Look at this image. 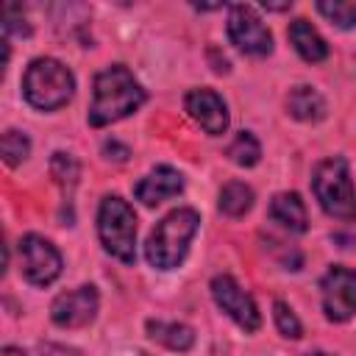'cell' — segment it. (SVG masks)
Returning <instances> with one entry per match:
<instances>
[{
  "label": "cell",
  "mask_w": 356,
  "mask_h": 356,
  "mask_svg": "<svg viewBox=\"0 0 356 356\" xmlns=\"http://www.w3.org/2000/svg\"><path fill=\"white\" fill-rule=\"evenodd\" d=\"M145 103V89L134 78V72L122 64L106 67L95 78V97L89 106V125L103 128L128 114H134Z\"/></svg>",
  "instance_id": "obj_1"
},
{
  "label": "cell",
  "mask_w": 356,
  "mask_h": 356,
  "mask_svg": "<svg viewBox=\"0 0 356 356\" xmlns=\"http://www.w3.org/2000/svg\"><path fill=\"white\" fill-rule=\"evenodd\" d=\"M200 214L195 209H175L170 211L153 231L145 245V256L156 270H172L184 261L192 236L197 234Z\"/></svg>",
  "instance_id": "obj_2"
},
{
  "label": "cell",
  "mask_w": 356,
  "mask_h": 356,
  "mask_svg": "<svg viewBox=\"0 0 356 356\" xmlns=\"http://www.w3.org/2000/svg\"><path fill=\"white\" fill-rule=\"evenodd\" d=\"M72 92L75 78L56 58H33L22 75V95L39 111H56L67 106Z\"/></svg>",
  "instance_id": "obj_3"
},
{
  "label": "cell",
  "mask_w": 356,
  "mask_h": 356,
  "mask_svg": "<svg viewBox=\"0 0 356 356\" xmlns=\"http://www.w3.org/2000/svg\"><path fill=\"white\" fill-rule=\"evenodd\" d=\"M312 186L325 214L337 220H356V189L350 181L348 161L342 156H331L320 161L314 170Z\"/></svg>",
  "instance_id": "obj_4"
},
{
  "label": "cell",
  "mask_w": 356,
  "mask_h": 356,
  "mask_svg": "<svg viewBox=\"0 0 356 356\" xmlns=\"http://www.w3.org/2000/svg\"><path fill=\"white\" fill-rule=\"evenodd\" d=\"M97 234L103 248L125 264L136 259V214L120 195H106L97 209Z\"/></svg>",
  "instance_id": "obj_5"
},
{
  "label": "cell",
  "mask_w": 356,
  "mask_h": 356,
  "mask_svg": "<svg viewBox=\"0 0 356 356\" xmlns=\"http://www.w3.org/2000/svg\"><path fill=\"white\" fill-rule=\"evenodd\" d=\"M19 270L31 284L47 286L61 275V253L44 236L28 234L19 239Z\"/></svg>",
  "instance_id": "obj_6"
},
{
  "label": "cell",
  "mask_w": 356,
  "mask_h": 356,
  "mask_svg": "<svg viewBox=\"0 0 356 356\" xmlns=\"http://www.w3.org/2000/svg\"><path fill=\"white\" fill-rule=\"evenodd\" d=\"M320 289H323V312L331 323H345L356 314V273L353 270L334 264L323 275Z\"/></svg>",
  "instance_id": "obj_7"
},
{
  "label": "cell",
  "mask_w": 356,
  "mask_h": 356,
  "mask_svg": "<svg viewBox=\"0 0 356 356\" xmlns=\"http://www.w3.org/2000/svg\"><path fill=\"white\" fill-rule=\"evenodd\" d=\"M228 36L248 56H267L273 50V36H270L267 25L245 3H236L228 11Z\"/></svg>",
  "instance_id": "obj_8"
},
{
  "label": "cell",
  "mask_w": 356,
  "mask_h": 356,
  "mask_svg": "<svg viewBox=\"0 0 356 356\" xmlns=\"http://www.w3.org/2000/svg\"><path fill=\"white\" fill-rule=\"evenodd\" d=\"M211 298L239 328H245V331L259 328V309H256L253 298L231 275H214L211 278Z\"/></svg>",
  "instance_id": "obj_9"
},
{
  "label": "cell",
  "mask_w": 356,
  "mask_h": 356,
  "mask_svg": "<svg viewBox=\"0 0 356 356\" xmlns=\"http://www.w3.org/2000/svg\"><path fill=\"white\" fill-rule=\"evenodd\" d=\"M97 306H100L97 289L86 284V286L61 292V295L53 300V306H50V317H53V323L61 325V328H81V325H86V323L95 320Z\"/></svg>",
  "instance_id": "obj_10"
},
{
  "label": "cell",
  "mask_w": 356,
  "mask_h": 356,
  "mask_svg": "<svg viewBox=\"0 0 356 356\" xmlns=\"http://www.w3.org/2000/svg\"><path fill=\"white\" fill-rule=\"evenodd\" d=\"M186 114L209 134V136H220L228 128V108L222 103V97L214 89H192L184 100Z\"/></svg>",
  "instance_id": "obj_11"
},
{
  "label": "cell",
  "mask_w": 356,
  "mask_h": 356,
  "mask_svg": "<svg viewBox=\"0 0 356 356\" xmlns=\"http://www.w3.org/2000/svg\"><path fill=\"white\" fill-rule=\"evenodd\" d=\"M181 189H184L181 172L164 164V167L150 170V172L134 186V195H136V200H142L145 206H156V203H161V200H167V197H175Z\"/></svg>",
  "instance_id": "obj_12"
},
{
  "label": "cell",
  "mask_w": 356,
  "mask_h": 356,
  "mask_svg": "<svg viewBox=\"0 0 356 356\" xmlns=\"http://www.w3.org/2000/svg\"><path fill=\"white\" fill-rule=\"evenodd\" d=\"M286 33H289V42H292V47L298 50L300 58L317 64V61H323V58L328 56L325 39L317 33V28H314L309 19H303V17H300V19H292Z\"/></svg>",
  "instance_id": "obj_13"
},
{
  "label": "cell",
  "mask_w": 356,
  "mask_h": 356,
  "mask_svg": "<svg viewBox=\"0 0 356 356\" xmlns=\"http://www.w3.org/2000/svg\"><path fill=\"white\" fill-rule=\"evenodd\" d=\"M270 217L278 225H284V228H289L295 234H303L309 228L306 206H303V200H300L298 192H278L273 197V203H270Z\"/></svg>",
  "instance_id": "obj_14"
},
{
  "label": "cell",
  "mask_w": 356,
  "mask_h": 356,
  "mask_svg": "<svg viewBox=\"0 0 356 356\" xmlns=\"http://www.w3.org/2000/svg\"><path fill=\"white\" fill-rule=\"evenodd\" d=\"M286 108H289V114L295 120H303V122H317V120L325 117V100L312 86H295V89H289Z\"/></svg>",
  "instance_id": "obj_15"
},
{
  "label": "cell",
  "mask_w": 356,
  "mask_h": 356,
  "mask_svg": "<svg viewBox=\"0 0 356 356\" xmlns=\"http://www.w3.org/2000/svg\"><path fill=\"white\" fill-rule=\"evenodd\" d=\"M147 337L161 342L170 350H189L195 345V331L184 323H164V320H147Z\"/></svg>",
  "instance_id": "obj_16"
},
{
  "label": "cell",
  "mask_w": 356,
  "mask_h": 356,
  "mask_svg": "<svg viewBox=\"0 0 356 356\" xmlns=\"http://www.w3.org/2000/svg\"><path fill=\"white\" fill-rule=\"evenodd\" d=\"M253 206V189L242 181H231L220 192V211L228 217H242Z\"/></svg>",
  "instance_id": "obj_17"
},
{
  "label": "cell",
  "mask_w": 356,
  "mask_h": 356,
  "mask_svg": "<svg viewBox=\"0 0 356 356\" xmlns=\"http://www.w3.org/2000/svg\"><path fill=\"white\" fill-rule=\"evenodd\" d=\"M225 156H228L234 164H239V167H253V164L261 159V145H259V139H256L250 131H239L236 139L228 145Z\"/></svg>",
  "instance_id": "obj_18"
},
{
  "label": "cell",
  "mask_w": 356,
  "mask_h": 356,
  "mask_svg": "<svg viewBox=\"0 0 356 356\" xmlns=\"http://www.w3.org/2000/svg\"><path fill=\"white\" fill-rule=\"evenodd\" d=\"M50 175L56 178V184L61 186L64 195H72L78 178H81V164L70 156V153H53L50 159Z\"/></svg>",
  "instance_id": "obj_19"
},
{
  "label": "cell",
  "mask_w": 356,
  "mask_h": 356,
  "mask_svg": "<svg viewBox=\"0 0 356 356\" xmlns=\"http://www.w3.org/2000/svg\"><path fill=\"white\" fill-rule=\"evenodd\" d=\"M317 11L337 28H353L356 25V3L353 0H320Z\"/></svg>",
  "instance_id": "obj_20"
},
{
  "label": "cell",
  "mask_w": 356,
  "mask_h": 356,
  "mask_svg": "<svg viewBox=\"0 0 356 356\" xmlns=\"http://www.w3.org/2000/svg\"><path fill=\"white\" fill-rule=\"evenodd\" d=\"M0 150H3V161H6L8 167H17V164H22V161L28 159L31 142H28V136H25L22 131L8 128V131L3 134V139H0Z\"/></svg>",
  "instance_id": "obj_21"
},
{
  "label": "cell",
  "mask_w": 356,
  "mask_h": 356,
  "mask_svg": "<svg viewBox=\"0 0 356 356\" xmlns=\"http://www.w3.org/2000/svg\"><path fill=\"white\" fill-rule=\"evenodd\" d=\"M273 317H275V325H278V331L286 337V339H298L300 337V320L295 317V312L284 303V300H275L273 303Z\"/></svg>",
  "instance_id": "obj_22"
},
{
  "label": "cell",
  "mask_w": 356,
  "mask_h": 356,
  "mask_svg": "<svg viewBox=\"0 0 356 356\" xmlns=\"http://www.w3.org/2000/svg\"><path fill=\"white\" fill-rule=\"evenodd\" d=\"M261 6H264V8H270V11H286L292 3H289V0H286V3H267V0H264Z\"/></svg>",
  "instance_id": "obj_23"
},
{
  "label": "cell",
  "mask_w": 356,
  "mask_h": 356,
  "mask_svg": "<svg viewBox=\"0 0 356 356\" xmlns=\"http://www.w3.org/2000/svg\"><path fill=\"white\" fill-rule=\"evenodd\" d=\"M3 356H28V353H22L19 348H11L8 345V348H3Z\"/></svg>",
  "instance_id": "obj_24"
},
{
  "label": "cell",
  "mask_w": 356,
  "mask_h": 356,
  "mask_svg": "<svg viewBox=\"0 0 356 356\" xmlns=\"http://www.w3.org/2000/svg\"><path fill=\"white\" fill-rule=\"evenodd\" d=\"M309 356H331V353H323V350H314V353H309Z\"/></svg>",
  "instance_id": "obj_25"
}]
</instances>
